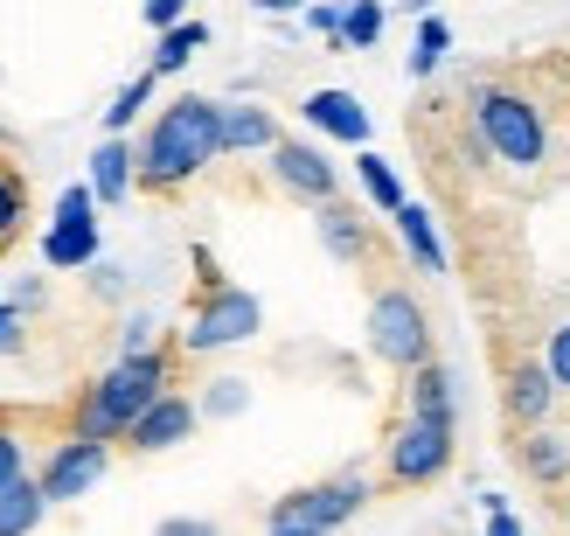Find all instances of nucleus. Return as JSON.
Returning <instances> with one entry per match:
<instances>
[{
    "label": "nucleus",
    "instance_id": "obj_1",
    "mask_svg": "<svg viewBox=\"0 0 570 536\" xmlns=\"http://www.w3.org/2000/svg\"><path fill=\"white\" fill-rule=\"evenodd\" d=\"M209 160H223V105L181 91L167 111H154L147 139H139V188L147 195H175L203 175Z\"/></svg>",
    "mask_w": 570,
    "mask_h": 536
},
{
    "label": "nucleus",
    "instance_id": "obj_2",
    "mask_svg": "<svg viewBox=\"0 0 570 536\" xmlns=\"http://www.w3.org/2000/svg\"><path fill=\"white\" fill-rule=\"evenodd\" d=\"M167 377H175V362H167V349L119 355V362H111V370H105V377H98V383L77 398V411H70V432H83V439H105V446H111V439H126V432H132V418L147 411L154 398H167V390H175Z\"/></svg>",
    "mask_w": 570,
    "mask_h": 536
},
{
    "label": "nucleus",
    "instance_id": "obj_3",
    "mask_svg": "<svg viewBox=\"0 0 570 536\" xmlns=\"http://www.w3.org/2000/svg\"><path fill=\"white\" fill-rule=\"evenodd\" d=\"M473 133L488 139V154L515 175H535L550 160V119L543 105L508 91V84H473Z\"/></svg>",
    "mask_w": 570,
    "mask_h": 536
},
{
    "label": "nucleus",
    "instance_id": "obj_4",
    "mask_svg": "<svg viewBox=\"0 0 570 536\" xmlns=\"http://www.w3.org/2000/svg\"><path fill=\"white\" fill-rule=\"evenodd\" d=\"M368 501V481L362 474H334V481H313V488H293L272 501L265 516V536H334L355 509Z\"/></svg>",
    "mask_w": 570,
    "mask_h": 536
},
{
    "label": "nucleus",
    "instance_id": "obj_5",
    "mask_svg": "<svg viewBox=\"0 0 570 536\" xmlns=\"http://www.w3.org/2000/svg\"><path fill=\"white\" fill-rule=\"evenodd\" d=\"M265 328V306H258V293H244V286H230V279H203V300H195V314H188V334H181V349L188 355H216V349H237V342H250V334Z\"/></svg>",
    "mask_w": 570,
    "mask_h": 536
},
{
    "label": "nucleus",
    "instance_id": "obj_6",
    "mask_svg": "<svg viewBox=\"0 0 570 536\" xmlns=\"http://www.w3.org/2000/svg\"><path fill=\"white\" fill-rule=\"evenodd\" d=\"M368 349L404 377L432 362V314H424V300L411 286H383L368 300Z\"/></svg>",
    "mask_w": 570,
    "mask_h": 536
},
{
    "label": "nucleus",
    "instance_id": "obj_7",
    "mask_svg": "<svg viewBox=\"0 0 570 536\" xmlns=\"http://www.w3.org/2000/svg\"><path fill=\"white\" fill-rule=\"evenodd\" d=\"M452 467V418H404L390 432V454H383V481L390 488H432L439 474Z\"/></svg>",
    "mask_w": 570,
    "mask_h": 536
},
{
    "label": "nucleus",
    "instance_id": "obj_8",
    "mask_svg": "<svg viewBox=\"0 0 570 536\" xmlns=\"http://www.w3.org/2000/svg\"><path fill=\"white\" fill-rule=\"evenodd\" d=\"M98 188L91 182H70L63 195H56V223L42 237V265L56 272H77V265H98Z\"/></svg>",
    "mask_w": 570,
    "mask_h": 536
},
{
    "label": "nucleus",
    "instance_id": "obj_9",
    "mask_svg": "<svg viewBox=\"0 0 570 536\" xmlns=\"http://www.w3.org/2000/svg\"><path fill=\"white\" fill-rule=\"evenodd\" d=\"M105 467H111V446L105 439H83V432H63L49 446V460H42V495L49 501H83L98 481H105Z\"/></svg>",
    "mask_w": 570,
    "mask_h": 536
},
{
    "label": "nucleus",
    "instance_id": "obj_10",
    "mask_svg": "<svg viewBox=\"0 0 570 536\" xmlns=\"http://www.w3.org/2000/svg\"><path fill=\"white\" fill-rule=\"evenodd\" d=\"M272 160V182L285 188V195H299V203H334L341 195V175H334V160L321 154V147H306V139H278V147L265 154Z\"/></svg>",
    "mask_w": 570,
    "mask_h": 536
},
{
    "label": "nucleus",
    "instance_id": "obj_11",
    "mask_svg": "<svg viewBox=\"0 0 570 536\" xmlns=\"http://www.w3.org/2000/svg\"><path fill=\"white\" fill-rule=\"evenodd\" d=\"M195 418H203V405L181 398V390H167V398H154L147 411L132 418L126 446H132V454H167V446H181V439L195 432Z\"/></svg>",
    "mask_w": 570,
    "mask_h": 536
},
{
    "label": "nucleus",
    "instance_id": "obj_12",
    "mask_svg": "<svg viewBox=\"0 0 570 536\" xmlns=\"http://www.w3.org/2000/svg\"><path fill=\"white\" fill-rule=\"evenodd\" d=\"M550 411H557V377H550V362H535V355L508 362V418H515L522 432H535V426H550Z\"/></svg>",
    "mask_w": 570,
    "mask_h": 536
},
{
    "label": "nucleus",
    "instance_id": "obj_13",
    "mask_svg": "<svg viewBox=\"0 0 570 536\" xmlns=\"http://www.w3.org/2000/svg\"><path fill=\"white\" fill-rule=\"evenodd\" d=\"M299 119L313 133H327V139H348V147H368V105L355 91H306L299 98Z\"/></svg>",
    "mask_w": 570,
    "mask_h": 536
},
{
    "label": "nucleus",
    "instance_id": "obj_14",
    "mask_svg": "<svg viewBox=\"0 0 570 536\" xmlns=\"http://www.w3.org/2000/svg\"><path fill=\"white\" fill-rule=\"evenodd\" d=\"M278 139L285 133L265 105H223V154H272Z\"/></svg>",
    "mask_w": 570,
    "mask_h": 536
},
{
    "label": "nucleus",
    "instance_id": "obj_15",
    "mask_svg": "<svg viewBox=\"0 0 570 536\" xmlns=\"http://www.w3.org/2000/svg\"><path fill=\"white\" fill-rule=\"evenodd\" d=\"M91 188H98V203H126V195L139 188V154L126 147L119 133L91 154Z\"/></svg>",
    "mask_w": 570,
    "mask_h": 536
},
{
    "label": "nucleus",
    "instance_id": "obj_16",
    "mask_svg": "<svg viewBox=\"0 0 570 536\" xmlns=\"http://www.w3.org/2000/svg\"><path fill=\"white\" fill-rule=\"evenodd\" d=\"M321 244L334 251L341 265H362L368 251H376V237H368V223H362L348 203H341V195H334V203H321Z\"/></svg>",
    "mask_w": 570,
    "mask_h": 536
},
{
    "label": "nucleus",
    "instance_id": "obj_17",
    "mask_svg": "<svg viewBox=\"0 0 570 536\" xmlns=\"http://www.w3.org/2000/svg\"><path fill=\"white\" fill-rule=\"evenodd\" d=\"M49 509H56V501L42 495V481H36V474H21V481L0 488V536H36Z\"/></svg>",
    "mask_w": 570,
    "mask_h": 536
},
{
    "label": "nucleus",
    "instance_id": "obj_18",
    "mask_svg": "<svg viewBox=\"0 0 570 536\" xmlns=\"http://www.w3.org/2000/svg\"><path fill=\"white\" fill-rule=\"evenodd\" d=\"M396 237H404V251L424 265V272H445L452 259H445V237H439V216L424 209V203H404L396 209Z\"/></svg>",
    "mask_w": 570,
    "mask_h": 536
},
{
    "label": "nucleus",
    "instance_id": "obj_19",
    "mask_svg": "<svg viewBox=\"0 0 570 536\" xmlns=\"http://www.w3.org/2000/svg\"><path fill=\"white\" fill-rule=\"evenodd\" d=\"M522 474H529L535 488H563V481H570V446H563L557 432L535 426V432L522 439Z\"/></svg>",
    "mask_w": 570,
    "mask_h": 536
},
{
    "label": "nucleus",
    "instance_id": "obj_20",
    "mask_svg": "<svg viewBox=\"0 0 570 536\" xmlns=\"http://www.w3.org/2000/svg\"><path fill=\"white\" fill-rule=\"evenodd\" d=\"M209 42V28L203 21H175V28H160V42H154V77H175V70H188L195 64V49Z\"/></svg>",
    "mask_w": 570,
    "mask_h": 536
},
{
    "label": "nucleus",
    "instance_id": "obj_21",
    "mask_svg": "<svg viewBox=\"0 0 570 536\" xmlns=\"http://www.w3.org/2000/svg\"><path fill=\"white\" fill-rule=\"evenodd\" d=\"M355 182H362V195H368V203H376L383 216H396V209L411 203L404 182H396V167H390L383 154H368V147H362V160H355Z\"/></svg>",
    "mask_w": 570,
    "mask_h": 536
},
{
    "label": "nucleus",
    "instance_id": "obj_22",
    "mask_svg": "<svg viewBox=\"0 0 570 536\" xmlns=\"http://www.w3.org/2000/svg\"><path fill=\"white\" fill-rule=\"evenodd\" d=\"M411 411L417 418H452V370L432 355L424 370H411Z\"/></svg>",
    "mask_w": 570,
    "mask_h": 536
},
{
    "label": "nucleus",
    "instance_id": "obj_23",
    "mask_svg": "<svg viewBox=\"0 0 570 536\" xmlns=\"http://www.w3.org/2000/svg\"><path fill=\"white\" fill-rule=\"evenodd\" d=\"M383 42V0H348L341 8V49H376Z\"/></svg>",
    "mask_w": 570,
    "mask_h": 536
},
{
    "label": "nucleus",
    "instance_id": "obj_24",
    "mask_svg": "<svg viewBox=\"0 0 570 536\" xmlns=\"http://www.w3.org/2000/svg\"><path fill=\"white\" fill-rule=\"evenodd\" d=\"M445 49H452V28H445L439 14H424V21H417V42H411V77H432Z\"/></svg>",
    "mask_w": 570,
    "mask_h": 536
},
{
    "label": "nucleus",
    "instance_id": "obj_25",
    "mask_svg": "<svg viewBox=\"0 0 570 536\" xmlns=\"http://www.w3.org/2000/svg\"><path fill=\"white\" fill-rule=\"evenodd\" d=\"M21 216H28V188L8 160H0V244H14L21 237Z\"/></svg>",
    "mask_w": 570,
    "mask_h": 536
},
{
    "label": "nucleus",
    "instance_id": "obj_26",
    "mask_svg": "<svg viewBox=\"0 0 570 536\" xmlns=\"http://www.w3.org/2000/svg\"><path fill=\"white\" fill-rule=\"evenodd\" d=\"M147 98H154V70H147V77H132L126 91L105 105V133H126V126L139 119V111H147Z\"/></svg>",
    "mask_w": 570,
    "mask_h": 536
},
{
    "label": "nucleus",
    "instance_id": "obj_27",
    "mask_svg": "<svg viewBox=\"0 0 570 536\" xmlns=\"http://www.w3.org/2000/svg\"><path fill=\"white\" fill-rule=\"evenodd\" d=\"M21 474H28V439L8 426V418H0V488L21 481Z\"/></svg>",
    "mask_w": 570,
    "mask_h": 536
},
{
    "label": "nucleus",
    "instance_id": "obj_28",
    "mask_svg": "<svg viewBox=\"0 0 570 536\" xmlns=\"http://www.w3.org/2000/svg\"><path fill=\"white\" fill-rule=\"evenodd\" d=\"M244 398H250V383L216 377V383H209V398H203V411H209V418H230V411H244Z\"/></svg>",
    "mask_w": 570,
    "mask_h": 536
},
{
    "label": "nucleus",
    "instance_id": "obj_29",
    "mask_svg": "<svg viewBox=\"0 0 570 536\" xmlns=\"http://www.w3.org/2000/svg\"><path fill=\"white\" fill-rule=\"evenodd\" d=\"M28 349V306L0 300V355H21Z\"/></svg>",
    "mask_w": 570,
    "mask_h": 536
},
{
    "label": "nucleus",
    "instance_id": "obj_30",
    "mask_svg": "<svg viewBox=\"0 0 570 536\" xmlns=\"http://www.w3.org/2000/svg\"><path fill=\"white\" fill-rule=\"evenodd\" d=\"M543 362H550L557 390H570V321H563V328H550V342H543Z\"/></svg>",
    "mask_w": 570,
    "mask_h": 536
},
{
    "label": "nucleus",
    "instance_id": "obj_31",
    "mask_svg": "<svg viewBox=\"0 0 570 536\" xmlns=\"http://www.w3.org/2000/svg\"><path fill=\"white\" fill-rule=\"evenodd\" d=\"M139 349H154V314H132L119 334V355H139Z\"/></svg>",
    "mask_w": 570,
    "mask_h": 536
},
{
    "label": "nucleus",
    "instance_id": "obj_32",
    "mask_svg": "<svg viewBox=\"0 0 570 536\" xmlns=\"http://www.w3.org/2000/svg\"><path fill=\"white\" fill-rule=\"evenodd\" d=\"M306 21H313V36L341 42V8H334V0H313V8H306Z\"/></svg>",
    "mask_w": 570,
    "mask_h": 536
},
{
    "label": "nucleus",
    "instance_id": "obj_33",
    "mask_svg": "<svg viewBox=\"0 0 570 536\" xmlns=\"http://www.w3.org/2000/svg\"><path fill=\"white\" fill-rule=\"evenodd\" d=\"M147 28H175V21H188V0H147Z\"/></svg>",
    "mask_w": 570,
    "mask_h": 536
},
{
    "label": "nucleus",
    "instance_id": "obj_34",
    "mask_svg": "<svg viewBox=\"0 0 570 536\" xmlns=\"http://www.w3.org/2000/svg\"><path fill=\"white\" fill-rule=\"evenodd\" d=\"M488 536H522V523H515V509H508L501 495H488Z\"/></svg>",
    "mask_w": 570,
    "mask_h": 536
},
{
    "label": "nucleus",
    "instance_id": "obj_35",
    "mask_svg": "<svg viewBox=\"0 0 570 536\" xmlns=\"http://www.w3.org/2000/svg\"><path fill=\"white\" fill-rule=\"evenodd\" d=\"M154 536H223L216 523H203V516H175V523H160Z\"/></svg>",
    "mask_w": 570,
    "mask_h": 536
},
{
    "label": "nucleus",
    "instance_id": "obj_36",
    "mask_svg": "<svg viewBox=\"0 0 570 536\" xmlns=\"http://www.w3.org/2000/svg\"><path fill=\"white\" fill-rule=\"evenodd\" d=\"M91 279H98V293H105V300H119V293H126V272H119V265H91Z\"/></svg>",
    "mask_w": 570,
    "mask_h": 536
},
{
    "label": "nucleus",
    "instance_id": "obj_37",
    "mask_svg": "<svg viewBox=\"0 0 570 536\" xmlns=\"http://www.w3.org/2000/svg\"><path fill=\"white\" fill-rule=\"evenodd\" d=\"M8 300H14V306H42V279H21V286H14Z\"/></svg>",
    "mask_w": 570,
    "mask_h": 536
},
{
    "label": "nucleus",
    "instance_id": "obj_38",
    "mask_svg": "<svg viewBox=\"0 0 570 536\" xmlns=\"http://www.w3.org/2000/svg\"><path fill=\"white\" fill-rule=\"evenodd\" d=\"M250 8H265V14H293V8H306V0H250Z\"/></svg>",
    "mask_w": 570,
    "mask_h": 536
},
{
    "label": "nucleus",
    "instance_id": "obj_39",
    "mask_svg": "<svg viewBox=\"0 0 570 536\" xmlns=\"http://www.w3.org/2000/svg\"><path fill=\"white\" fill-rule=\"evenodd\" d=\"M563 536H570V495H563Z\"/></svg>",
    "mask_w": 570,
    "mask_h": 536
},
{
    "label": "nucleus",
    "instance_id": "obj_40",
    "mask_svg": "<svg viewBox=\"0 0 570 536\" xmlns=\"http://www.w3.org/2000/svg\"><path fill=\"white\" fill-rule=\"evenodd\" d=\"M411 8H417V14H424V8H432V0H411Z\"/></svg>",
    "mask_w": 570,
    "mask_h": 536
}]
</instances>
